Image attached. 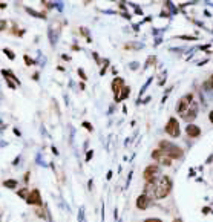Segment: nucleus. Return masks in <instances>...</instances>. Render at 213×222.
Listing matches in <instances>:
<instances>
[{
	"label": "nucleus",
	"mask_w": 213,
	"mask_h": 222,
	"mask_svg": "<svg viewBox=\"0 0 213 222\" xmlns=\"http://www.w3.org/2000/svg\"><path fill=\"white\" fill-rule=\"evenodd\" d=\"M158 173H160V167L157 166V164H150V166H147L144 168L143 178H144L146 182H150V181H155V179H157V175H158Z\"/></svg>",
	"instance_id": "6"
},
{
	"label": "nucleus",
	"mask_w": 213,
	"mask_h": 222,
	"mask_svg": "<svg viewBox=\"0 0 213 222\" xmlns=\"http://www.w3.org/2000/svg\"><path fill=\"white\" fill-rule=\"evenodd\" d=\"M26 204L34 205V207H41V205H43V199H41V195H40V190H38V188H34V190L29 191Z\"/></svg>",
	"instance_id": "8"
},
{
	"label": "nucleus",
	"mask_w": 213,
	"mask_h": 222,
	"mask_svg": "<svg viewBox=\"0 0 213 222\" xmlns=\"http://www.w3.org/2000/svg\"><path fill=\"white\" fill-rule=\"evenodd\" d=\"M152 80H153V77H149V78H147V83H146V84H144V86H143V87H141V91H140V97H141L143 93L146 92V89H147V87H149V84H150V83H152Z\"/></svg>",
	"instance_id": "24"
},
{
	"label": "nucleus",
	"mask_w": 213,
	"mask_h": 222,
	"mask_svg": "<svg viewBox=\"0 0 213 222\" xmlns=\"http://www.w3.org/2000/svg\"><path fill=\"white\" fill-rule=\"evenodd\" d=\"M14 133H16V135H17V136H20V135H22V133H20V132H18L17 129H14Z\"/></svg>",
	"instance_id": "47"
},
{
	"label": "nucleus",
	"mask_w": 213,
	"mask_h": 222,
	"mask_svg": "<svg viewBox=\"0 0 213 222\" xmlns=\"http://www.w3.org/2000/svg\"><path fill=\"white\" fill-rule=\"evenodd\" d=\"M78 222H86V216H85V207L78 208Z\"/></svg>",
	"instance_id": "20"
},
{
	"label": "nucleus",
	"mask_w": 213,
	"mask_h": 222,
	"mask_svg": "<svg viewBox=\"0 0 213 222\" xmlns=\"http://www.w3.org/2000/svg\"><path fill=\"white\" fill-rule=\"evenodd\" d=\"M129 95H130V87H129V86H124V89L121 91V93H120V95H118V97L115 98V103H120V101L126 100V98H127Z\"/></svg>",
	"instance_id": "14"
},
{
	"label": "nucleus",
	"mask_w": 213,
	"mask_h": 222,
	"mask_svg": "<svg viewBox=\"0 0 213 222\" xmlns=\"http://www.w3.org/2000/svg\"><path fill=\"white\" fill-rule=\"evenodd\" d=\"M166 133L169 135V136H172V138H178L179 135H181V127H179V123H178L177 118H169V121H167V124H166Z\"/></svg>",
	"instance_id": "3"
},
{
	"label": "nucleus",
	"mask_w": 213,
	"mask_h": 222,
	"mask_svg": "<svg viewBox=\"0 0 213 222\" xmlns=\"http://www.w3.org/2000/svg\"><path fill=\"white\" fill-rule=\"evenodd\" d=\"M80 34L86 37V40H88V43H92V38H90V35H89L88 28H83V26H81V28H80Z\"/></svg>",
	"instance_id": "17"
},
{
	"label": "nucleus",
	"mask_w": 213,
	"mask_h": 222,
	"mask_svg": "<svg viewBox=\"0 0 213 222\" xmlns=\"http://www.w3.org/2000/svg\"><path fill=\"white\" fill-rule=\"evenodd\" d=\"M153 61H157V57H149V58H147V61H146V64H144V69H146L150 63H153Z\"/></svg>",
	"instance_id": "27"
},
{
	"label": "nucleus",
	"mask_w": 213,
	"mask_h": 222,
	"mask_svg": "<svg viewBox=\"0 0 213 222\" xmlns=\"http://www.w3.org/2000/svg\"><path fill=\"white\" fill-rule=\"evenodd\" d=\"M18 182L16 179H6V181H3V187H6V188H17Z\"/></svg>",
	"instance_id": "16"
},
{
	"label": "nucleus",
	"mask_w": 213,
	"mask_h": 222,
	"mask_svg": "<svg viewBox=\"0 0 213 222\" xmlns=\"http://www.w3.org/2000/svg\"><path fill=\"white\" fill-rule=\"evenodd\" d=\"M29 176H31V172H26V173H25V178H23V179H25V182H28V181H29Z\"/></svg>",
	"instance_id": "35"
},
{
	"label": "nucleus",
	"mask_w": 213,
	"mask_h": 222,
	"mask_svg": "<svg viewBox=\"0 0 213 222\" xmlns=\"http://www.w3.org/2000/svg\"><path fill=\"white\" fill-rule=\"evenodd\" d=\"M51 150H52V153L55 155V156L58 155V150H57V147H55V146H52V147H51Z\"/></svg>",
	"instance_id": "37"
},
{
	"label": "nucleus",
	"mask_w": 213,
	"mask_h": 222,
	"mask_svg": "<svg viewBox=\"0 0 213 222\" xmlns=\"http://www.w3.org/2000/svg\"><path fill=\"white\" fill-rule=\"evenodd\" d=\"M198 111H199V106H198V103L196 101H192V104L189 106V109L184 112L182 115H181V120H184L186 123H189V124H192V121L195 120L196 116H198Z\"/></svg>",
	"instance_id": "4"
},
{
	"label": "nucleus",
	"mask_w": 213,
	"mask_h": 222,
	"mask_svg": "<svg viewBox=\"0 0 213 222\" xmlns=\"http://www.w3.org/2000/svg\"><path fill=\"white\" fill-rule=\"evenodd\" d=\"M173 222H182V219H181V218H177V219H173Z\"/></svg>",
	"instance_id": "48"
},
{
	"label": "nucleus",
	"mask_w": 213,
	"mask_h": 222,
	"mask_svg": "<svg viewBox=\"0 0 213 222\" xmlns=\"http://www.w3.org/2000/svg\"><path fill=\"white\" fill-rule=\"evenodd\" d=\"M209 83H210V89H212V92H213V75L209 78Z\"/></svg>",
	"instance_id": "38"
},
{
	"label": "nucleus",
	"mask_w": 213,
	"mask_h": 222,
	"mask_svg": "<svg viewBox=\"0 0 213 222\" xmlns=\"http://www.w3.org/2000/svg\"><path fill=\"white\" fill-rule=\"evenodd\" d=\"M106 178H107V179H110V178H112V170H109V172H107Z\"/></svg>",
	"instance_id": "42"
},
{
	"label": "nucleus",
	"mask_w": 213,
	"mask_h": 222,
	"mask_svg": "<svg viewBox=\"0 0 213 222\" xmlns=\"http://www.w3.org/2000/svg\"><path fill=\"white\" fill-rule=\"evenodd\" d=\"M107 68H109V60H104V66H103V69L100 71V74H101V75H104V74H106Z\"/></svg>",
	"instance_id": "26"
},
{
	"label": "nucleus",
	"mask_w": 213,
	"mask_h": 222,
	"mask_svg": "<svg viewBox=\"0 0 213 222\" xmlns=\"http://www.w3.org/2000/svg\"><path fill=\"white\" fill-rule=\"evenodd\" d=\"M209 120H210V123L213 124V111L210 112V113H209Z\"/></svg>",
	"instance_id": "40"
},
{
	"label": "nucleus",
	"mask_w": 213,
	"mask_h": 222,
	"mask_svg": "<svg viewBox=\"0 0 213 222\" xmlns=\"http://www.w3.org/2000/svg\"><path fill=\"white\" fill-rule=\"evenodd\" d=\"M83 127L88 130V132H94V127H92V124H90L89 121H83Z\"/></svg>",
	"instance_id": "25"
},
{
	"label": "nucleus",
	"mask_w": 213,
	"mask_h": 222,
	"mask_svg": "<svg viewBox=\"0 0 213 222\" xmlns=\"http://www.w3.org/2000/svg\"><path fill=\"white\" fill-rule=\"evenodd\" d=\"M34 213H36V215L38 216V218H41V219H46V215H45V210H41L40 207H36Z\"/></svg>",
	"instance_id": "22"
},
{
	"label": "nucleus",
	"mask_w": 213,
	"mask_h": 222,
	"mask_svg": "<svg viewBox=\"0 0 213 222\" xmlns=\"http://www.w3.org/2000/svg\"><path fill=\"white\" fill-rule=\"evenodd\" d=\"M152 158L157 159V163L161 164V166H166V167L172 166V159H170L162 150H160V149H155V150L152 152Z\"/></svg>",
	"instance_id": "7"
},
{
	"label": "nucleus",
	"mask_w": 213,
	"mask_h": 222,
	"mask_svg": "<svg viewBox=\"0 0 213 222\" xmlns=\"http://www.w3.org/2000/svg\"><path fill=\"white\" fill-rule=\"evenodd\" d=\"M138 66H140V64H138L137 61H133V63H130V64H129V69H132V71H137V69H138Z\"/></svg>",
	"instance_id": "31"
},
{
	"label": "nucleus",
	"mask_w": 213,
	"mask_h": 222,
	"mask_svg": "<svg viewBox=\"0 0 213 222\" xmlns=\"http://www.w3.org/2000/svg\"><path fill=\"white\" fill-rule=\"evenodd\" d=\"M23 60H25V63H26V66H34L37 61L34 58H31L29 55H23Z\"/></svg>",
	"instance_id": "21"
},
{
	"label": "nucleus",
	"mask_w": 213,
	"mask_h": 222,
	"mask_svg": "<svg viewBox=\"0 0 213 222\" xmlns=\"http://www.w3.org/2000/svg\"><path fill=\"white\" fill-rule=\"evenodd\" d=\"M8 26V21L6 20H0V31H5Z\"/></svg>",
	"instance_id": "28"
},
{
	"label": "nucleus",
	"mask_w": 213,
	"mask_h": 222,
	"mask_svg": "<svg viewBox=\"0 0 213 222\" xmlns=\"http://www.w3.org/2000/svg\"><path fill=\"white\" fill-rule=\"evenodd\" d=\"M161 41H162V40H161V38H157V40H155V46H157V45H160Z\"/></svg>",
	"instance_id": "45"
},
{
	"label": "nucleus",
	"mask_w": 213,
	"mask_h": 222,
	"mask_svg": "<svg viewBox=\"0 0 213 222\" xmlns=\"http://www.w3.org/2000/svg\"><path fill=\"white\" fill-rule=\"evenodd\" d=\"M192 101H193V93H187V95H184V97H181L179 100H178L177 103V112L179 115H182L184 112L189 109V106L192 104Z\"/></svg>",
	"instance_id": "5"
},
{
	"label": "nucleus",
	"mask_w": 213,
	"mask_h": 222,
	"mask_svg": "<svg viewBox=\"0 0 213 222\" xmlns=\"http://www.w3.org/2000/svg\"><path fill=\"white\" fill-rule=\"evenodd\" d=\"M186 133H187V136H190V138H198L199 135H201V129H199V126H196V124H187V127H186Z\"/></svg>",
	"instance_id": "11"
},
{
	"label": "nucleus",
	"mask_w": 213,
	"mask_h": 222,
	"mask_svg": "<svg viewBox=\"0 0 213 222\" xmlns=\"http://www.w3.org/2000/svg\"><path fill=\"white\" fill-rule=\"evenodd\" d=\"M3 52H5V55L8 57L9 60H14V58H16V54H14L11 49H8V48H5V49H3Z\"/></svg>",
	"instance_id": "23"
},
{
	"label": "nucleus",
	"mask_w": 213,
	"mask_h": 222,
	"mask_svg": "<svg viewBox=\"0 0 213 222\" xmlns=\"http://www.w3.org/2000/svg\"><path fill=\"white\" fill-rule=\"evenodd\" d=\"M0 8H2V9H5V8H6V3H5V2H2V3H0Z\"/></svg>",
	"instance_id": "44"
},
{
	"label": "nucleus",
	"mask_w": 213,
	"mask_h": 222,
	"mask_svg": "<svg viewBox=\"0 0 213 222\" xmlns=\"http://www.w3.org/2000/svg\"><path fill=\"white\" fill-rule=\"evenodd\" d=\"M6 84H8V86H9L11 89H16V87H17V84H16L14 81H11V80H8V78H6Z\"/></svg>",
	"instance_id": "32"
},
{
	"label": "nucleus",
	"mask_w": 213,
	"mask_h": 222,
	"mask_svg": "<svg viewBox=\"0 0 213 222\" xmlns=\"http://www.w3.org/2000/svg\"><path fill=\"white\" fill-rule=\"evenodd\" d=\"M2 75L5 77V78H8V80H11V81H14L17 86H20L22 84V81L18 80L17 77H16V74L12 72V71H8V69H2Z\"/></svg>",
	"instance_id": "13"
},
{
	"label": "nucleus",
	"mask_w": 213,
	"mask_h": 222,
	"mask_svg": "<svg viewBox=\"0 0 213 222\" xmlns=\"http://www.w3.org/2000/svg\"><path fill=\"white\" fill-rule=\"evenodd\" d=\"M101 221H104V204H101Z\"/></svg>",
	"instance_id": "36"
},
{
	"label": "nucleus",
	"mask_w": 213,
	"mask_h": 222,
	"mask_svg": "<svg viewBox=\"0 0 213 222\" xmlns=\"http://www.w3.org/2000/svg\"><path fill=\"white\" fill-rule=\"evenodd\" d=\"M92 57H94V58H95V60H97V61L100 63V57L97 55V52H92Z\"/></svg>",
	"instance_id": "39"
},
{
	"label": "nucleus",
	"mask_w": 213,
	"mask_h": 222,
	"mask_svg": "<svg viewBox=\"0 0 213 222\" xmlns=\"http://www.w3.org/2000/svg\"><path fill=\"white\" fill-rule=\"evenodd\" d=\"M143 222H162L160 218H147V219H144Z\"/></svg>",
	"instance_id": "30"
},
{
	"label": "nucleus",
	"mask_w": 213,
	"mask_h": 222,
	"mask_svg": "<svg viewBox=\"0 0 213 222\" xmlns=\"http://www.w3.org/2000/svg\"><path fill=\"white\" fill-rule=\"evenodd\" d=\"M160 150H162L170 159H179V158H182V149L177 146V144H173V143H170V141H166V139H162L160 141Z\"/></svg>",
	"instance_id": "2"
},
{
	"label": "nucleus",
	"mask_w": 213,
	"mask_h": 222,
	"mask_svg": "<svg viewBox=\"0 0 213 222\" xmlns=\"http://www.w3.org/2000/svg\"><path fill=\"white\" fill-rule=\"evenodd\" d=\"M17 195L20 198H23L25 201L28 199V195H29V190L28 188H22V190H17Z\"/></svg>",
	"instance_id": "19"
},
{
	"label": "nucleus",
	"mask_w": 213,
	"mask_h": 222,
	"mask_svg": "<svg viewBox=\"0 0 213 222\" xmlns=\"http://www.w3.org/2000/svg\"><path fill=\"white\" fill-rule=\"evenodd\" d=\"M77 72H78V75H80V78H83V81H85V80H88V77H86V74H85V71H83V69H78Z\"/></svg>",
	"instance_id": "33"
},
{
	"label": "nucleus",
	"mask_w": 213,
	"mask_h": 222,
	"mask_svg": "<svg viewBox=\"0 0 213 222\" xmlns=\"http://www.w3.org/2000/svg\"><path fill=\"white\" fill-rule=\"evenodd\" d=\"M149 204H150V199H149L146 195H140V196L137 198V208H138V210H146V208L149 207Z\"/></svg>",
	"instance_id": "12"
},
{
	"label": "nucleus",
	"mask_w": 213,
	"mask_h": 222,
	"mask_svg": "<svg viewBox=\"0 0 213 222\" xmlns=\"http://www.w3.org/2000/svg\"><path fill=\"white\" fill-rule=\"evenodd\" d=\"M172 190V179L167 175H161L155 181L146 182L143 195H146L149 199H164Z\"/></svg>",
	"instance_id": "1"
},
{
	"label": "nucleus",
	"mask_w": 213,
	"mask_h": 222,
	"mask_svg": "<svg viewBox=\"0 0 213 222\" xmlns=\"http://www.w3.org/2000/svg\"><path fill=\"white\" fill-rule=\"evenodd\" d=\"M32 78H34V80H36V81H37V80H38V72H36V74L32 75Z\"/></svg>",
	"instance_id": "46"
},
{
	"label": "nucleus",
	"mask_w": 213,
	"mask_h": 222,
	"mask_svg": "<svg viewBox=\"0 0 213 222\" xmlns=\"http://www.w3.org/2000/svg\"><path fill=\"white\" fill-rule=\"evenodd\" d=\"M209 211H210V208H209V207H204V208H202V213H204V215H206V213H209Z\"/></svg>",
	"instance_id": "41"
},
{
	"label": "nucleus",
	"mask_w": 213,
	"mask_h": 222,
	"mask_svg": "<svg viewBox=\"0 0 213 222\" xmlns=\"http://www.w3.org/2000/svg\"><path fill=\"white\" fill-rule=\"evenodd\" d=\"M20 161V156H17L16 159H14V163H12V166H17V163Z\"/></svg>",
	"instance_id": "43"
},
{
	"label": "nucleus",
	"mask_w": 213,
	"mask_h": 222,
	"mask_svg": "<svg viewBox=\"0 0 213 222\" xmlns=\"http://www.w3.org/2000/svg\"><path fill=\"white\" fill-rule=\"evenodd\" d=\"M124 89V80L121 78V77H115L114 80H112V92H114V97L117 98L121 91Z\"/></svg>",
	"instance_id": "10"
},
{
	"label": "nucleus",
	"mask_w": 213,
	"mask_h": 222,
	"mask_svg": "<svg viewBox=\"0 0 213 222\" xmlns=\"http://www.w3.org/2000/svg\"><path fill=\"white\" fill-rule=\"evenodd\" d=\"M143 48V43H127L126 45V49H141Z\"/></svg>",
	"instance_id": "18"
},
{
	"label": "nucleus",
	"mask_w": 213,
	"mask_h": 222,
	"mask_svg": "<svg viewBox=\"0 0 213 222\" xmlns=\"http://www.w3.org/2000/svg\"><path fill=\"white\" fill-rule=\"evenodd\" d=\"M25 9H26V12H28L29 16H32V17H37V19H41V20L46 19V14H45V12H38V11H34L32 8H28V6H26Z\"/></svg>",
	"instance_id": "15"
},
{
	"label": "nucleus",
	"mask_w": 213,
	"mask_h": 222,
	"mask_svg": "<svg viewBox=\"0 0 213 222\" xmlns=\"http://www.w3.org/2000/svg\"><path fill=\"white\" fill-rule=\"evenodd\" d=\"M92 156H94V150H88V153H86V163H89L92 159Z\"/></svg>",
	"instance_id": "29"
},
{
	"label": "nucleus",
	"mask_w": 213,
	"mask_h": 222,
	"mask_svg": "<svg viewBox=\"0 0 213 222\" xmlns=\"http://www.w3.org/2000/svg\"><path fill=\"white\" fill-rule=\"evenodd\" d=\"M178 38H181V40H196L193 35H179Z\"/></svg>",
	"instance_id": "34"
},
{
	"label": "nucleus",
	"mask_w": 213,
	"mask_h": 222,
	"mask_svg": "<svg viewBox=\"0 0 213 222\" xmlns=\"http://www.w3.org/2000/svg\"><path fill=\"white\" fill-rule=\"evenodd\" d=\"M58 37H60V26L57 28V21H52L51 26L48 28V38H49V41H51L52 46H55Z\"/></svg>",
	"instance_id": "9"
}]
</instances>
